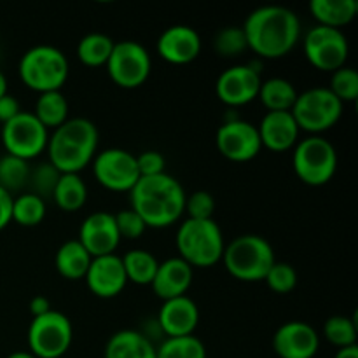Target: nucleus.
Here are the masks:
<instances>
[{
  "label": "nucleus",
  "mask_w": 358,
  "mask_h": 358,
  "mask_svg": "<svg viewBox=\"0 0 358 358\" xmlns=\"http://www.w3.org/2000/svg\"><path fill=\"white\" fill-rule=\"evenodd\" d=\"M248 49L262 58H282L301 37L299 16L283 6H262L252 10L243 23Z\"/></svg>",
  "instance_id": "nucleus-1"
},
{
  "label": "nucleus",
  "mask_w": 358,
  "mask_h": 358,
  "mask_svg": "<svg viewBox=\"0 0 358 358\" xmlns=\"http://www.w3.org/2000/svg\"><path fill=\"white\" fill-rule=\"evenodd\" d=\"M184 187L166 171L152 177H140L129 191L131 208L143 219L147 227H168L177 222L185 208Z\"/></svg>",
  "instance_id": "nucleus-2"
},
{
  "label": "nucleus",
  "mask_w": 358,
  "mask_h": 358,
  "mask_svg": "<svg viewBox=\"0 0 358 358\" xmlns=\"http://www.w3.org/2000/svg\"><path fill=\"white\" fill-rule=\"evenodd\" d=\"M98 128L86 117L66 119L48 140L49 163L59 173H79L96 156Z\"/></svg>",
  "instance_id": "nucleus-3"
},
{
  "label": "nucleus",
  "mask_w": 358,
  "mask_h": 358,
  "mask_svg": "<svg viewBox=\"0 0 358 358\" xmlns=\"http://www.w3.org/2000/svg\"><path fill=\"white\" fill-rule=\"evenodd\" d=\"M220 261L241 282H261L276 262L275 248L259 234H241L224 247Z\"/></svg>",
  "instance_id": "nucleus-4"
},
{
  "label": "nucleus",
  "mask_w": 358,
  "mask_h": 358,
  "mask_svg": "<svg viewBox=\"0 0 358 358\" xmlns=\"http://www.w3.org/2000/svg\"><path fill=\"white\" fill-rule=\"evenodd\" d=\"M178 257L192 268H210L222 259L224 236L219 224L213 219H185L177 229Z\"/></svg>",
  "instance_id": "nucleus-5"
},
{
  "label": "nucleus",
  "mask_w": 358,
  "mask_h": 358,
  "mask_svg": "<svg viewBox=\"0 0 358 358\" xmlns=\"http://www.w3.org/2000/svg\"><path fill=\"white\" fill-rule=\"evenodd\" d=\"M20 77L30 90L38 93L62 91L69 79L70 65L58 48L38 44L28 49L20 59Z\"/></svg>",
  "instance_id": "nucleus-6"
},
{
  "label": "nucleus",
  "mask_w": 358,
  "mask_h": 358,
  "mask_svg": "<svg viewBox=\"0 0 358 358\" xmlns=\"http://www.w3.org/2000/svg\"><path fill=\"white\" fill-rule=\"evenodd\" d=\"M292 154L294 171L308 185H325L338 168V152L331 140L310 135L296 143Z\"/></svg>",
  "instance_id": "nucleus-7"
},
{
  "label": "nucleus",
  "mask_w": 358,
  "mask_h": 358,
  "mask_svg": "<svg viewBox=\"0 0 358 358\" xmlns=\"http://www.w3.org/2000/svg\"><path fill=\"white\" fill-rule=\"evenodd\" d=\"M299 129L320 135L331 129L343 115V103L329 87H310L297 94L296 103L290 108Z\"/></svg>",
  "instance_id": "nucleus-8"
},
{
  "label": "nucleus",
  "mask_w": 358,
  "mask_h": 358,
  "mask_svg": "<svg viewBox=\"0 0 358 358\" xmlns=\"http://www.w3.org/2000/svg\"><path fill=\"white\" fill-rule=\"evenodd\" d=\"M72 322L62 311L34 317L28 327V346L37 358H59L69 352L72 345Z\"/></svg>",
  "instance_id": "nucleus-9"
},
{
  "label": "nucleus",
  "mask_w": 358,
  "mask_h": 358,
  "mask_svg": "<svg viewBox=\"0 0 358 358\" xmlns=\"http://www.w3.org/2000/svg\"><path fill=\"white\" fill-rule=\"evenodd\" d=\"M49 129L35 117L34 112L21 110L16 117L2 124V143L7 154L30 161L45 150Z\"/></svg>",
  "instance_id": "nucleus-10"
},
{
  "label": "nucleus",
  "mask_w": 358,
  "mask_h": 358,
  "mask_svg": "<svg viewBox=\"0 0 358 358\" xmlns=\"http://www.w3.org/2000/svg\"><path fill=\"white\" fill-rule=\"evenodd\" d=\"M110 79L117 86L133 90L149 79L152 59L145 45L136 41L115 42L110 52V58L105 63Z\"/></svg>",
  "instance_id": "nucleus-11"
},
{
  "label": "nucleus",
  "mask_w": 358,
  "mask_h": 358,
  "mask_svg": "<svg viewBox=\"0 0 358 358\" xmlns=\"http://www.w3.org/2000/svg\"><path fill=\"white\" fill-rule=\"evenodd\" d=\"M303 45L308 62L325 72H334L345 66L350 55V44L345 31L324 24L310 28L304 35Z\"/></svg>",
  "instance_id": "nucleus-12"
},
{
  "label": "nucleus",
  "mask_w": 358,
  "mask_h": 358,
  "mask_svg": "<svg viewBox=\"0 0 358 358\" xmlns=\"http://www.w3.org/2000/svg\"><path fill=\"white\" fill-rule=\"evenodd\" d=\"M93 173L110 191H131L140 178L136 156L124 149H105L93 157Z\"/></svg>",
  "instance_id": "nucleus-13"
},
{
  "label": "nucleus",
  "mask_w": 358,
  "mask_h": 358,
  "mask_svg": "<svg viewBox=\"0 0 358 358\" xmlns=\"http://www.w3.org/2000/svg\"><path fill=\"white\" fill-rule=\"evenodd\" d=\"M215 142L220 154L236 163L254 159L262 149L257 126L236 117L227 119L219 126Z\"/></svg>",
  "instance_id": "nucleus-14"
},
{
  "label": "nucleus",
  "mask_w": 358,
  "mask_h": 358,
  "mask_svg": "<svg viewBox=\"0 0 358 358\" xmlns=\"http://www.w3.org/2000/svg\"><path fill=\"white\" fill-rule=\"evenodd\" d=\"M261 72L252 65H233L222 70L215 83V93L229 107H240L254 101L261 90Z\"/></svg>",
  "instance_id": "nucleus-15"
},
{
  "label": "nucleus",
  "mask_w": 358,
  "mask_h": 358,
  "mask_svg": "<svg viewBox=\"0 0 358 358\" xmlns=\"http://www.w3.org/2000/svg\"><path fill=\"white\" fill-rule=\"evenodd\" d=\"M320 348L317 329L303 320L280 325L273 336V350L280 358H313Z\"/></svg>",
  "instance_id": "nucleus-16"
},
{
  "label": "nucleus",
  "mask_w": 358,
  "mask_h": 358,
  "mask_svg": "<svg viewBox=\"0 0 358 358\" xmlns=\"http://www.w3.org/2000/svg\"><path fill=\"white\" fill-rule=\"evenodd\" d=\"M84 248L91 257H100V255L115 254V248L119 247L117 226H115L114 213L108 212H93L83 220L79 229V238Z\"/></svg>",
  "instance_id": "nucleus-17"
},
{
  "label": "nucleus",
  "mask_w": 358,
  "mask_h": 358,
  "mask_svg": "<svg viewBox=\"0 0 358 358\" xmlns=\"http://www.w3.org/2000/svg\"><path fill=\"white\" fill-rule=\"evenodd\" d=\"M84 280H86L87 289L94 296L103 297V299L119 296L128 283L121 255L108 254L93 257Z\"/></svg>",
  "instance_id": "nucleus-18"
},
{
  "label": "nucleus",
  "mask_w": 358,
  "mask_h": 358,
  "mask_svg": "<svg viewBox=\"0 0 358 358\" xmlns=\"http://www.w3.org/2000/svg\"><path fill=\"white\" fill-rule=\"evenodd\" d=\"M157 52L173 65H185L198 58L201 51V37L196 28L189 24H171L156 42Z\"/></svg>",
  "instance_id": "nucleus-19"
},
{
  "label": "nucleus",
  "mask_w": 358,
  "mask_h": 358,
  "mask_svg": "<svg viewBox=\"0 0 358 358\" xmlns=\"http://www.w3.org/2000/svg\"><path fill=\"white\" fill-rule=\"evenodd\" d=\"M199 322L198 304L189 296L173 297L164 301L157 315V325L166 338L194 334Z\"/></svg>",
  "instance_id": "nucleus-20"
},
{
  "label": "nucleus",
  "mask_w": 358,
  "mask_h": 358,
  "mask_svg": "<svg viewBox=\"0 0 358 358\" xmlns=\"http://www.w3.org/2000/svg\"><path fill=\"white\" fill-rule=\"evenodd\" d=\"M262 147L283 152L299 142V126L290 110H268L257 126Z\"/></svg>",
  "instance_id": "nucleus-21"
},
{
  "label": "nucleus",
  "mask_w": 358,
  "mask_h": 358,
  "mask_svg": "<svg viewBox=\"0 0 358 358\" xmlns=\"http://www.w3.org/2000/svg\"><path fill=\"white\" fill-rule=\"evenodd\" d=\"M192 269L194 268L180 257H170L159 262L152 283H150L154 294L163 301L187 296V290L194 278Z\"/></svg>",
  "instance_id": "nucleus-22"
},
{
  "label": "nucleus",
  "mask_w": 358,
  "mask_h": 358,
  "mask_svg": "<svg viewBox=\"0 0 358 358\" xmlns=\"http://www.w3.org/2000/svg\"><path fill=\"white\" fill-rule=\"evenodd\" d=\"M105 358H156V346L143 332L122 329L108 338Z\"/></svg>",
  "instance_id": "nucleus-23"
},
{
  "label": "nucleus",
  "mask_w": 358,
  "mask_h": 358,
  "mask_svg": "<svg viewBox=\"0 0 358 358\" xmlns=\"http://www.w3.org/2000/svg\"><path fill=\"white\" fill-rule=\"evenodd\" d=\"M310 10L318 24L339 28L348 24L357 16V0H311Z\"/></svg>",
  "instance_id": "nucleus-24"
},
{
  "label": "nucleus",
  "mask_w": 358,
  "mask_h": 358,
  "mask_svg": "<svg viewBox=\"0 0 358 358\" xmlns=\"http://www.w3.org/2000/svg\"><path fill=\"white\" fill-rule=\"evenodd\" d=\"M91 255L79 240H69L58 248L55 257L56 269L66 280H79L86 276L91 264Z\"/></svg>",
  "instance_id": "nucleus-25"
},
{
  "label": "nucleus",
  "mask_w": 358,
  "mask_h": 358,
  "mask_svg": "<svg viewBox=\"0 0 358 358\" xmlns=\"http://www.w3.org/2000/svg\"><path fill=\"white\" fill-rule=\"evenodd\" d=\"M297 90L289 79L283 77H271L268 80H262L259 96L268 110H290L296 103Z\"/></svg>",
  "instance_id": "nucleus-26"
},
{
  "label": "nucleus",
  "mask_w": 358,
  "mask_h": 358,
  "mask_svg": "<svg viewBox=\"0 0 358 358\" xmlns=\"http://www.w3.org/2000/svg\"><path fill=\"white\" fill-rule=\"evenodd\" d=\"M52 199L65 212H76L87 199L86 182L79 173H62L52 192Z\"/></svg>",
  "instance_id": "nucleus-27"
},
{
  "label": "nucleus",
  "mask_w": 358,
  "mask_h": 358,
  "mask_svg": "<svg viewBox=\"0 0 358 358\" xmlns=\"http://www.w3.org/2000/svg\"><path fill=\"white\" fill-rule=\"evenodd\" d=\"M35 117L48 129H56L69 119V101L62 91H48L37 98Z\"/></svg>",
  "instance_id": "nucleus-28"
},
{
  "label": "nucleus",
  "mask_w": 358,
  "mask_h": 358,
  "mask_svg": "<svg viewBox=\"0 0 358 358\" xmlns=\"http://www.w3.org/2000/svg\"><path fill=\"white\" fill-rule=\"evenodd\" d=\"M122 266L128 282L136 285H150L157 271V259L143 248H133L122 255Z\"/></svg>",
  "instance_id": "nucleus-29"
},
{
  "label": "nucleus",
  "mask_w": 358,
  "mask_h": 358,
  "mask_svg": "<svg viewBox=\"0 0 358 358\" xmlns=\"http://www.w3.org/2000/svg\"><path fill=\"white\" fill-rule=\"evenodd\" d=\"M115 42L108 35L93 31L84 35L77 44V56L87 66H101L108 62Z\"/></svg>",
  "instance_id": "nucleus-30"
},
{
  "label": "nucleus",
  "mask_w": 358,
  "mask_h": 358,
  "mask_svg": "<svg viewBox=\"0 0 358 358\" xmlns=\"http://www.w3.org/2000/svg\"><path fill=\"white\" fill-rule=\"evenodd\" d=\"M28 175H30V164L21 157L3 154L0 157V187L9 192H21L28 184Z\"/></svg>",
  "instance_id": "nucleus-31"
},
{
  "label": "nucleus",
  "mask_w": 358,
  "mask_h": 358,
  "mask_svg": "<svg viewBox=\"0 0 358 358\" xmlns=\"http://www.w3.org/2000/svg\"><path fill=\"white\" fill-rule=\"evenodd\" d=\"M156 358H206V348L194 334L166 338L156 346Z\"/></svg>",
  "instance_id": "nucleus-32"
},
{
  "label": "nucleus",
  "mask_w": 358,
  "mask_h": 358,
  "mask_svg": "<svg viewBox=\"0 0 358 358\" xmlns=\"http://www.w3.org/2000/svg\"><path fill=\"white\" fill-rule=\"evenodd\" d=\"M45 201L31 192H21L13 198V220L20 226L34 227L44 220Z\"/></svg>",
  "instance_id": "nucleus-33"
},
{
  "label": "nucleus",
  "mask_w": 358,
  "mask_h": 358,
  "mask_svg": "<svg viewBox=\"0 0 358 358\" xmlns=\"http://www.w3.org/2000/svg\"><path fill=\"white\" fill-rule=\"evenodd\" d=\"M324 336L329 343L338 348L357 345V324L355 318L345 315L329 317L324 324Z\"/></svg>",
  "instance_id": "nucleus-34"
},
{
  "label": "nucleus",
  "mask_w": 358,
  "mask_h": 358,
  "mask_svg": "<svg viewBox=\"0 0 358 358\" xmlns=\"http://www.w3.org/2000/svg\"><path fill=\"white\" fill-rule=\"evenodd\" d=\"M59 177H62V173L49 161L38 163L35 168H30L27 184V187L30 189L28 192L38 196L45 201L48 198H52V192H55Z\"/></svg>",
  "instance_id": "nucleus-35"
},
{
  "label": "nucleus",
  "mask_w": 358,
  "mask_h": 358,
  "mask_svg": "<svg viewBox=\"0 0 358 358\" xmlns=\"http://www.w3.org/2000/svg\"><path fill=\"white\" fill-rule=\"evenodd\" d=\"M327 87L343 105L355 101L358 98V72L352 66H341L332 72L331 84Z\"/></svg>",
  "instance_id": "nucleus-36"
},
{
  "label": "nucleus",
  "mask_w": 358,
  "mask_h": 358,
  "mask_svg": "<svg viewBox=\"0 0 358 358\" xmlns=\"http://www.w3.org/2000/svg\"><path fill=\"white\" fill-rule=\"evenodd\" d=\"M213 49L217 55L224 56V58H234L240 56L248 49L247 37L241 27H226L220 31H217L215 38H213Z\"/></svg>",
  "instance_id": "nucleus-37"
},
{
  "label": "nucleus",
  "mask_w": 358,
  "mask_h": 358,
  "mask_svg": "<svg viewBox=\"0 0 358 358\" xmlns=\"http://www.w3.org/2000/svg\"><path fill=\"white\" fill-rule=\"evenodd\" d=\"M264 282L268 283L269 289L276 294H289L294 290L297 283V273L292 264L289 262H278L269 268L268 275L264 276Z\"/></svg>",
  "instance_id": "nucleus-38"
},
{
  "label": "nucleus",
  "mask_w": 358,
  "mask_h": 358,
  "mask_svg": "<svg viewBox=\"0 0 358 358\" xmlns=\"http://www.w3.org/2000/svg\"><path fill=\"white\" fill-rule=\"evenodd\" d=\"M184 212L189 215L187 219H212L213 212H215V199L208 191H196L185 198Z\"/></svg>",
  "instance_id": "nucleus-39"
},
{
  "label": "nucleus",
  "mask_w": 358,
  "mask_h": 358,
  "mask_svg": "<svg viewBox=\"0 0 358 358\" xmlns=\"http://www.w3.org/2000/svg\"><path fill=\"white\" fill-rule=\"evenodd\" d=\"M114 219H115V226H117V231H119V236L126 238V240H135V238H140L147 229L143 219L133 208H126V210H121V212L114 213Z\"/></svg>",
  "instance_id": "nucleus-40"
},
{
  "label": "nucleus",
  "mask_w": 358,
  "mask_h": 358,
  "mask_svg": "<svg viewBox=\"0 0 358 358\" xmlns=\"http://www.w3.org/2000/svg\"><path fill=\"white\" fill-rule=\"evenodd\" d=\"M136 166H138L140 177H152V175L164 173L166 159L157 150H145L136 156Z\"/></svg>",
  "instance_id": "nucleus-41"
},
{
  "label": "nucleus",
  "mask_w": 358,
  "mask_h": 358,
  "mask_svg": "<svg viewBox=\"0 0 358 358\" xmlns=\"http://www.w3.org/2000/svg\"><path fill=\"white\" fill-rule=\"evenodd\" d=\"M20 112H21L20 101H17L13 94L7 93L0 98V122H2V124H6L7 121L16 117Z\"/></svg>",
  "instance_id": "nucleus-42"
},
{
  "label": "nucleus",
  "mask_w": 358,
  "mask_h": 358,
  "mask_svg": "<svg viewBox=\"0 0 358 358\" xmlns=\"http://www.w3.org/2000/svg\"><path fill=\"white\" fill-rule=\"evenodd\" d=\"M13 198L14 196L0 187V231L13 220Z\"/></svg>",
  "instance_id": "nucleus-43"
},
{
  "label": "nucleus",
  "mask_w": 358,
  "mask_h": 358,
  "mask_svg": "<svg viewBox=\"0 0 358 358\" xmlns=\"http://www.w3.org/2000/svg\"><path fill=\"white\" fill-rule=\"evenodd\" d=\"M51 310H52L51 301H49L45 296H35L34 299L30 301V311L34 317H41V315L49 313Z\"/></svg>",
  "instance_id": "nucleus-44"
},
{
  "label": "nucleus",
  "mask_w": 358,
  "mask_h": 358,
  "mask_svg": "<svg viewBox=\"0 0 358 358\" xmlns=\"http://www.w3.org/2000/svg\"><path fill=\"white\" fill-rule=\"evenodd\" d=\"M334 358H358V346H346V348H339Z\"/></svg>",
  "instance_id": "nucleus-45"
},
{
  "label": "nucleus",
  "mask_w": 358,
  "mask_h": 358,
  "mask_svg": "<svg viewBox=\"0 0 358 358\" xmlns=\"http://www.w3.org/2000/svg\"><path fill=\"white\" fill-rule=\"evenodd\" d=\"M3 94H7V79L6 76H3L2 70H0V98H2Z\"/></svg>",
  "instance_id": "nucleus-46"
},
{
  "label": "nucleus",
  "mask_w": 358,
  "mask_h": 358,
  "mask_svg": "<svg viewBox=\"0 0 358 358\" xmlns=\"http://www.w3.org/2000/svg\"><path fill=\"white\" fill-rule=\"evenodd\" d=\"M7 358H37V357L31 355L30 352H13Z\"/></svg>",
  "instance_id": "nucleus-47"
}]
</instances>
